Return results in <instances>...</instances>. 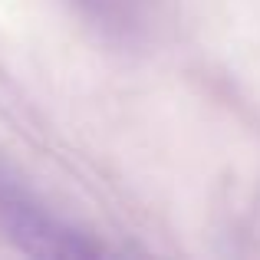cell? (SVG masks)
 <instances>
[{
  "label": "cell",
  "instance_id": "6da1fadb",
  "mask_svg": "<svg viewBox=\"0 0 260 260\" xmlns=\"http://www.w3.org/2000/svg\"><path fill=\"white\" fill-rule=\"evenodd\" d=\"M4 228L10 231V241L30 257H50V260H89L102 257V244L86 237L83 231L63 224L46 208L30 201L20 191H7L4 198Z\"/></svg>",
  "mask_w": 260,
  "mask_h": 260
},
{
  "label": "cell",
  "instance_id": "7a4b0ae2",
  "mask_svg": "<svg viewBox=\"0 0 260 260\" xmlns=\"http://www.w3.org/2000/svg\"><path fill=\"white\" fill-rule=\"evenodd\" d=\"M79 7L109 33H119V37H128V30L135 26L132 17V4L128 0H76Z\"/></svg>",
  "mask_w": 260,
  "mask_h": 260
}]
</instances>
